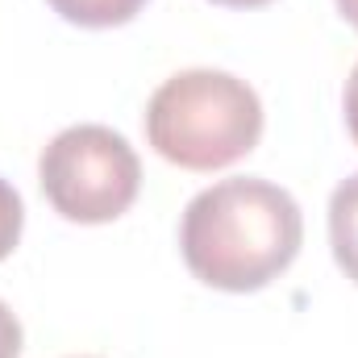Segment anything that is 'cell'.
<instances>
[{
  "label": "cell",
  "instance_id": "obj_1",
  "mask_svg": "<svg viewBox=\"0 0 358 358\" xmlns=\"http://www.w3.org/2000/svg\"><path fill=\"white\" fill-rule=\"evenodd\" d=\"M304 217L287 187L259 176L221 179L196 192L179 221L187 271L217 292H259L296 263Z\"/></svg>",
  "mask_w": 358,
  "mask_h": 358
},
{
  "label": "cell",
  "instance_id": "obj_2",
  "mask_svg": "<svg viewBox=\"0 0 358 358\" xmlns=\"http://www.w3.org/2000/svg\"><path fill=\"white\" fill-rule=\"evenodd\" d=\"M263 138V100L246 80L192 67L163 80L146 104V142L183 171H221Z\"/></svg>",
  "mask_w": 358,
  "mask_h": 358
},
{
  "label": "cell",
  "instance_id": "obj_3",
  "mask_svg": "<svg viewBox=\"0 0 358 358\" xmlns=\"http://www.w3.org/2000/svg\"><path fill=\"white\" fill-rule=\"evenodd\" d=\"M38 183L63 221L108 225L134 208L142 187V163L117 129L67 125L42 150Z\"/></svg>",
  "mask_w": 358,
  "mask_h": 358
},
{
  "label": "cell",
  "instance_id": "obj_4",
  "mask_svg": "<svg viewBox=\"0 0 358 358\" xmlns=\"http://www.w3.org/2000/svg\"><path fill=\"white\" fill-rule=\"evenodd\" d=\"M329 246L346 279L358 283V171L342 179L329 196Z\"/></svg>",
  "mask_w": 358,
  "mask_h": 358
},
{
  "label": "cell",
  "instance_id": "obj_5",
  "mask_svg": "<svg viewBox=\"0 0 358 358\" xmlns=\"http://www.w3.org/2000/svg\"><path fill=\"white\" fill-rule=\"evenodd\" d=\"M46 4L80 29H113L146 8V0H46Z\"/></svg>",
  "mask_w": 358,
  "mask_h": 358
},
{
  "label": "cell",
  "instance_id": "obj_6",
  "mask_svg": "<svg viewBox=\"0 0 358 358\" xmlns=\"http://www.w3.org/2000/svg\"><path fill=\"white\" fill-rule=\"evenodd\" d=\"M21 229H25V204L17 196V187L8 179H0V263L17 250Z\"/></svg>",
  "mask_w": 358,
  "mask_h": 358
},
{
  "label": "cell",
  "instance_id": "obj_7",
  "mask_svg": "<svg viewBox=\"0 0 358 358\" xmlns=\"http://www.w3.org/2000/svg\"><path fill=\"white\" fill-rule=\"evenodd\" d=\"M0 358H21V321L0 300Z\"/></svg>",
  "mask_w": 358,
  "mask_h": 358
},
{
  "label": "cell",
  "instance_id": "obj_8",
  "mask_svg": "<svg viewBox=\"0 0 358 358\" xmlns=\"http://www.w3.org/2000/svg\"><path fill=\"white\" fill-rule=\"evenodd\" d=\"M342 108H346V129H350V138H355V146H358V63H355V71H350V80H346Z\"/></svg>",
  "mask_w": 358,
  "mask_h": 358
},
{
  "label": "cell",
  "instance_id": "obj_9",
  "mask_svg": "<svg viewBox=\"0 0 358 358\" xmlns=\"http://www.w3.org/2000/svg\"><path fill=\"white\" fill-rule=\"evenodd\" d=\"M338 13H342V17L358 29V0H338Z\"/></svg>",
  "mask_w": 358,
  "mask_h": 358
},
{
  "label": "cell",
  "instance_id": "obj_10",
  "mask_svg": "<svg viewBox=\"0 0 358 358\" xmlns=\"http://www.w3.org/2000/svg\"><path fill=\"white\" fill-rule=\"evenodd\" d=\"M213 4H221V8H263L271 0H213Z\"/></svg>",
  "mask_w": 358,
  "mask_h": 358
}]
</instances>
